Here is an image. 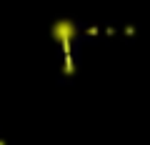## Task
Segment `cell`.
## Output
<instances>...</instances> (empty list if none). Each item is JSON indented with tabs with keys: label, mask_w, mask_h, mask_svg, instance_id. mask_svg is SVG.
<instances>
[{
	"label": "cell",
	"mask_w": 150,
	"mask_h": 145,
	"mask_svg": "<svg viewBox=\"0 0 150 145\" xmlns=\"http://www.w3.org/2000/svg\"><path fill=\"white\" fill-rule=\"evenodd\" d=\"M75 35H78V25H75L70 18H58V20L50 25V38L55 40L58 45H63V50H65V68H63V73L65 75H73L75 73V68H73V60H70V45H73V40H75Z\"/></svg>",
	"instance_id": "6da1fadb"
}]
</instances>
